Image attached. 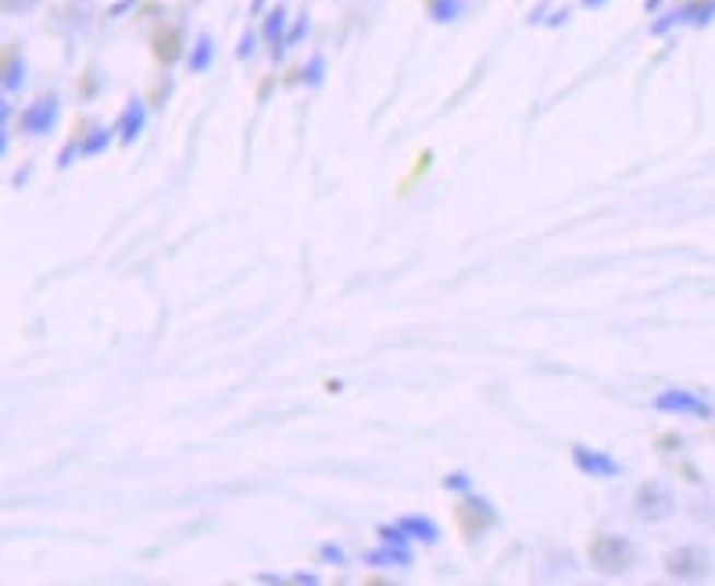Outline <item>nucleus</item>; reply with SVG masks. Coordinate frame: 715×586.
Instances as JSON below:
<instances>
[{
	"label": "nucleus",
	"mask_w": 715,
	"mask_h": 586,
	"mask_svg": "<svg viewBox=\"0 0 715 586\" xmlns=\"http://www.w3.org/2000/svg\"><path fill=\"white\" fill-rule=\"evenodd\" d=\"M590 562L601 572H626L633 562V548L622 537H598L590 548Z\"/></svg>",
	"instance_id": "nucleus-1"
}]
</instances>
